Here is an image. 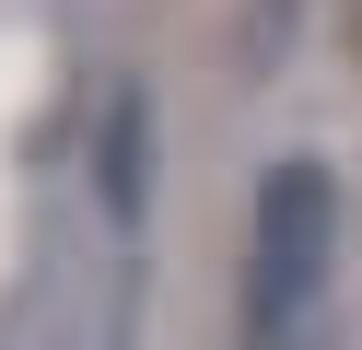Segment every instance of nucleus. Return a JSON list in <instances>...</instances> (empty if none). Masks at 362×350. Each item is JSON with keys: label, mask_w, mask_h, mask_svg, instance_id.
<instances>
[{"label": "nucleus", "mask_w": 362, "mask_h": 350, "mask_svg": "<svg viewBox=\"0 0 362 350\" xmlns=\"http://www.w3.org/2000/svg\"><path fill=\"white\" fill-rule=\"evenodd\" d=\"M327 257H339V187L327 163H269L257 175V222H245V350H292L327 292Z\"/></svg>", "instance_id": "1"}, {"label": "nucleus", "mask_w": 362, "mask_h": 350, "mask_svg": "<svg viewBox=\"0 0 362 350\" xmlns=\"http://www.w3.org/2000/svg\"><path fill=\"white\" fill-rule=\"evenodd\" d=\"M94 199H105V233L152 222V93L141 82H117L94 117Z\"/></svg>", "instance_id": "2"}]
</instances>
